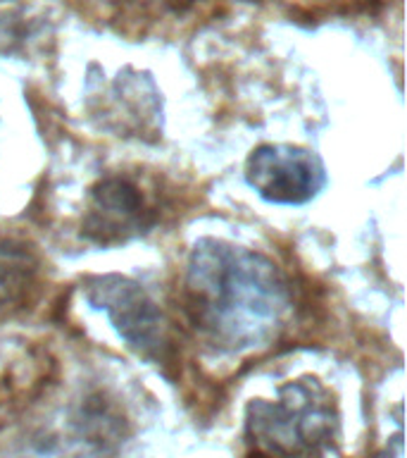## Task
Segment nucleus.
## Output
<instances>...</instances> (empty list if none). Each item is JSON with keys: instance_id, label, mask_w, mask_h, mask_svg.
I'll return each mask as SVG.
<instances>
[{"instance_id": "7ed1b4c3", "label": "nucleus", "mask_w": 407, "mask_h": 458, "mask_svg": "<svg viewBox=\"0 0 407 458\" xmlns=\"http://www.w3.org/2000/svg\"><path fill=\"white\" fill-rule=\"evenodd\" d=\"M84 292L88 303L105 313L129 349L162 368L174 360L170 325L138 282L121 275H96L86 279Z\"/></svg>"}, {"instance_id": "f257e3e1", "label": "nucleus", "mask_w": 407, "mask_h": 458, "mask_svg": "<svg viewBox=\"0 0 407 458\" xmlns=\"http://www.w3.org/2000/svg\"><path fill=\"white\" fill-rule=\"evenodd\" d=\"M184 310L200 339L224 353L270 346L293 310L291 282L257 250L200 239L186 263Z\"/></svg>"}, {"instance_id": "f03ea898", "label": "nucleus", "mask_w": 407, "mask_h": 458, "mask_svg": "<svg viewBox=\"0 0 407 458\" xmlns=\"http://www.w3.org/2000/svg\"><path fill=\"white\" fill-rule=\"evenodd\" d=\"M336 428L334 401L317 379L288 382L271 401H250L245 420L250 451L264 458H321Z\"/></svg>"}, {"instance_id": "39448f33", "label": "nucleus", "mask_w": 407, "mask_h": 458, "mask_svg": "<svg viewBox=\"0 0 407 458\" xmlns=\"http://www.w3.org/2000/svg\"><path fill=\"white\" fill-rule=\"evenodd\" d=\"M157 222L155 208L127 177H105L88 193L81 234L98 246L124 243Z\"/></svg>"}, {"instance_id": "20e7f679", "label": "nucleus", "mask_w": 407, "mask_h": 458, "mask_svg": "<svg viewBox=\"0 0 407 458\" xmlns=\"http://www.w3.org/2000/svg\"><path fill=\"white\" fill-rule=\"evenodd\" d=\"M245 182L267 203L305 206L327 184V170L312 150L288 143H264L250 153Z\"/></svg>"}, {"instance_id": "423d86ee", "label": "nucleus", "mask_w": 407, "mask_h": 458, "mask_svg": "<svg viewBox=\"0 0 407 458\" xmlns=\"http://www.w3.org/2000/svg\"><path fill=\"white\" fill-rule=\"evenodd\" d=\"M38 282V258L27 243L0 236V318L24 308Z\"/></svg>"}, {"instance_id": "0eeeda50", "label": "nucleus", "mask_w": 407, "mask_h": 458, "mask_svg": "<svg viewBox=\"0 0 407 458\" xmlns=\"http://www.w3.org/2000/svg\"><path fill=\"white\" fill-rule=\"evenodd\" d=\"M381 458H403V437H393V444L384 451Z\"/></svg>"}]
</instances>
